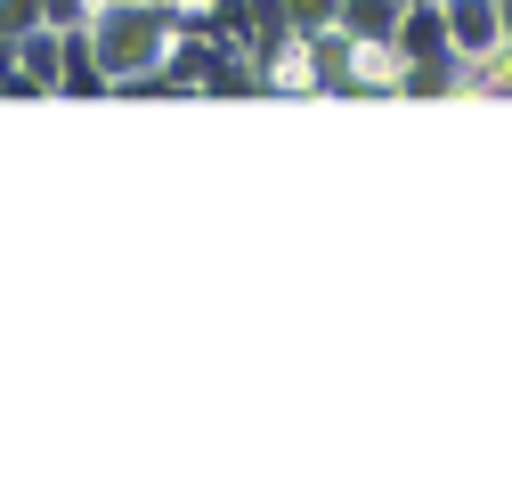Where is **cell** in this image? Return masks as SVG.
Instances as JSON below:
<instances>
[{
	"instance_id": "obj_1",
	"label": "cell",
	"mask_w": 512,
	"mask_h": 488,
	"mask_svg": "<svg viewBox=\"0 0 512 488\" xmlns=\"http://www.w3.org/2000/svg\"><path fill=\"white\" fill-rule=\"evenodd\" d=\"M90 41H98V57H106L114 82L155 74L163 57H171V41H179V0H98Z\"/></svg>"
},
{
	"instance_id": "obj_2",
	"label": "cell",
	"mask_w": 512,
	"mask_h": 488,
	"mask_svg": "<svg viewBox=\"0 0 512 488\" xmlns=\"http://www.w3.org/2000/svg\"><path fill=\"white\" fill-rule=\"evenodd\" d=\"M399 66H439V74H464V57H456V33H447V9L439 0H407V17H399Z\"/></svg>"
},
{
	"instance_id": "obj_3",
	"label": "cell",
	"mask_w": 512,
	"mask_h": 488,
	"mask_svg": "<svg viewBox=\"0 0 512 488\" xmlns=\"http://www.w3.org/2000/svg\"><path fill=\"white\" fill-rule=\"evenodd\" d=\"M439 9H447V33H456V57H464V66L504 49V9H496V0H439Z\"/></svg>"
},
{
	"instance_id": "obj_4",
	"label": "cell",
	"mask_w": 512,
	"mask_h": 488,
	"mask_svg": "<svg viewBox=\"0 0 512 488\" xmlns=\"http://www.w3.org/2000/svg\"><path fill=\"white\" fill-rule=\"evenodd\" d=\"M57 66H66V33L57 25H33L17 41V74H25V98H57Z\"/></svg>"
},
{
	"instance_id": "obj_5",
	"label": "cell",
	"mask_w": 512,
	"mask_h": 488,
	"mask_svg": "<svg viewBox=\"0 0 512 488\" xmlns=\"http://www.w3.org/2000/svg\"><path fill=\"white\" fill-rule=\"evenodd\" d=\"M106 90H114V74H106V57H98L90 25H82V33H66V66H57V98H106Z\"/></svg>"
},
{
	"instance_id": "obj_6",
	"label": "cell",
	"mask_w": 512,
	"mask_h": 488,
	"mask_svg": "<svg viewBox=\"0 0 512 488\" xmlns=\"http://www.w3.org/2000/svg\"><path fill=\"white\" fill-rule=\"evenodd\" d=\"M399 17H407V0H342V33H358L366 49H391Z\"/></svg>"
},
{
	"instance_id": "obj_7",
	"label": "cell",
	"mask_w": 512,
	"mask_h": 488,
	"mask_svg": "<svg viewBox=\"0 0 512 488\" xmlns=\"http://www.w3.org/2000/svg\"><path fill=\"white\" fill-rule=\"evenodd\" d=\"M204 9V25L228 41V49H244V33H252V0H196Z\"/></svg>"
},
{
	"instance_id": "obj_8",
	"label": "cell",
	"mask_w": 512,
	"mask_h": 488,
	"mask_svg": "<svg viewBox=\"0 0 512 488\" xmlns=\"http://www.w3.org/2000/svg\"><path fill=\"white\" fill-rule=\"evenodd\" d=\"M285 17H293V33L309 41V33H326V25H342V0H285Z\"/></svg>"
},
{
	"instance_id": "obj_9",
	"label": "cell",
	"mask_w": 512,
	"mask_h": 488,
	"mask_svg": "<svg viewBox=\"0 0 512 488\" xmlns=\"http://www.w3.org/2000/svg\"><path fill=\"white\" fill-rule=\"evenodd\" d=\"M33 25H49V17H41V0H0V41H25Z\"/></svg>"
},
{
	"instance_id": "obj_10",
	"label": "cell",
	"mask_w": 512,
	"mask_h": 488,
	"mask_svg": "<svg viewBox=\"0 0 512 488\" xmlns=\"http://www.w3.org/2000/svg\"><path fill=\"white\" fill-rule=\"evenodd\" d=\"M41 17H49L57 33H82V25L98 17V0H41Z\"/></svg>"
},
{
	"instance_id": "obj_11",
	"label": "cell",
	"mask_w": 512,
	"mask_h": 488,
	"mask_svg": "<svg viewBox=\"0 0 512 488\" xmlns=\"http://www.w3.org/2000/svg\"><path fill=\"white\" fill-rule=\"evenodd\" d=\"M0 98H25V74H17V41H0Z\"/></svg>"
},
{
	"instance_id": "obj_12",
	"label": "cell",
	"mask_w": 512,
	"mask_h": 488,
	"mask_svg": "<svg viewBox=\"0 0 512 488\" xmlns=\"http://www.w3.org/2000/svg\"><path fill=\"white\" fill-rule=\"evenodd\" d=\"M496 9H504V41H512V0H496Z\"/></svg>"
}]
</instances>
